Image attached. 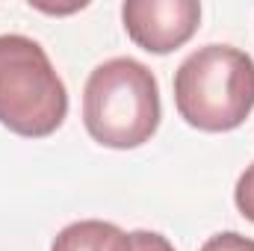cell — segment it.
Wrapping results in <instances>:
<instances>
[{
	"instance_id": "6da1fadb",
	"label": "cell",
	"mask_w": 254,
	"mask_h": 251,
	"mask_svg": "<svg viewBox=\"0 0 254 251\" xmlns=\"http://www.w3.org/2000/svg\"><path fill=\"white\" fill-rule=\"evenodd\" d=\"M83 125L104 148H139L160 127V86L148 65L130 57L101 63L83 89Z\"/></svg>"
},
{
	"instance_id": "7a4b0ae2",
	"label": "cell",
	"mask_w": 254,
	"mask_h": 251,
	"mask_svg": "<svg viewBox=\"0 0 254 251\" xmlns=\"http://www.w3.org/2000/svg\"><path fill=\"white\" fill-rule=\"evenodd\" d=\"M175 107L195 130H237L254 110V60L231 45L198 48L175 74Z\"/></svg>"
},
{
	"instance_id": "3957f363",
	"label": "cell",
	"mask_w": 254,
	"mask_h": 251,
	"mask_svg": "<svg viewBox=\"0 0 254 251\" xmlns=\"http://www.w3.org/2000/svg\"><path fill=\"white\" fill-rule=\"evenodd\" d=\"M68 92L63 77L30 36H0V125L27 139H45L63 127Z\"/></svg>"
},
{
	"instance_id": "277c9868",
	"label": "cell",
	"mask_w": 254,
	"mask_h": 251,
	"mask_svg": "<svg viewBox=\"0 0 254 251\" xmlns=\"http://www.w3.org/2000/svg\"><path fill=\"white\" fill-rule=\"evenodd\" d=\"M127 36L148 54H172L184 48L201 24L195 0H127L122 6Z\"/></svg>"
},
{
	"instance_id": "5b68a950",
	"label": "cell",
	"mask_w": 254,
	"mask_h": 251,
	"mask_svg": "<svg viewBox=\"0 0 254 251\" xmlns=\"http://www.w3.org/2000/svg\"><path fill=\"white\" fill-rule=\"evenodd\" d=\"M51 251H130V234L113 222L86 219L63 228Z\"/></svg>"
},
{
	"instance_id": "8992f818",
	"label": "cell",
	"mask_w": 254,
	"mask_h": 251,
	"mask_svg": "<svg viewBox=\"0 0 254 251\" xmlns=\"http://www.w3.org/2000/svg\"><path fill=\"white\" fill-rule=\"evenodd\" d=\"M234 201H237V210L254 222V163L240 175V181H237V189H234Z\"/></svg>"
},
{
	"instance_id": "52a82bcc",
	"label": "cell",
	"mask_w": 254,
	"mask_h": 251,
	"mask_svg": "<svg viewBox=\"0 0 254 251\" xmlns=\"http://www.w3.org/2000/svg\"><path fill=\"white\" fill-rule=\"evenodd\" d=\"M201 251H254V240L237 234V231H225V234H216L210 237Z\"/></svg>"
},
{
	"instance_id": "ba28073f",
	"label": "cell",
	"mask_w": 254,
	"mask_h": 251,
	"mask_svg": "<svg viewBox=\"0 0 254 251\" xmlns=\"http://www.w3.org/2000/svg\"><path fill=\"white\" fill-rule=\"evenodd\" d=\"M130 251H175V246L154 231H133L130 234Z\"/></svg>"
}]
</instances>
